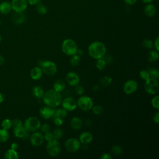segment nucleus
<instances>
[{
    "label": "nucleus",
    "instance_id": "nucleus-41",
    "mask_svg": "<svg viewBox=\"0 0 159 159\" xmlns=\"http://www.w3.org/2000/svg\"><path fill=\"white\" fill-rule=\"evenodd\" d=\"M75 91L77 94L81 96L84 93V88L82 86H81L78 84L75 86Z\"/></svg>",
    "mask_w": 159,
    "mask_h": 159
},
{
    "label": "nucleus",
    "instance_id": "nucleus-27",
    "mask_svg": "<svg viewBox=\"0 0 159 159\" xmlns=\"http://www.w3.org/2000/svg\"><path fill=\"white\" fill-rule=\"evenodd\" d=\"M68 114V111L65 109L63 107L57 109V110H55V112L53 114L54 117H59L61 119H64L66 117Z\"/></svg>",
    "mask_w": 159,
    "mask_h": 159
},
{
    "label": "nucleus",
    "instance_id": "nucleus-56",
    "mask_svg": "<svg viewBox=\"0 0 159 159\" xmlns=\"http://www.w3.org/2000/svg\"><path fill=\"white\" fill-rule=\"evenodd\" d=\"M3 101H4V96L1 93H0V104H1L3 102Z\"/></svg>",
    "mask_w": 159,
    "mask_h": 159
},
{
    "label": "nucleus",
    "instance_id": "nucleus-42",
    "mask_svg": "<svg viewBox=\"0 0 159 159\" xmlns=\"http://www.w3.org/2000/svg\"><path fill=\"white\" fill-rule=\"evenodd\" d=\"M43 137H44V140H45L47 142L50 141V140H51L53 139L52 132H51L50 131H48V132H47L44 133Z\"/></svg>",
    "mask_w": 159,
    "mask_h": 159
},
{
    "label": "nucleus",
    "instance_id": "nucleus-52",
    "mask_svg": "<svg viewBox=\"0 0 159 159\" xmlns=\"http://www.w3.org/2000/svg\"><path fill=\"white\" fill-rule=\"evenodd\" d=\"M19 148V145L17 142H12L11 145V148L16 150Z\"/></svg>",
    "mask_w": 159,
    "mask_h": 159
},
{
    "label": "nucleus",
    "instance_id": "nucleus-51",
    "mask_svg": "<svg viewBox=\"0 0 159 159\" xmlns=\"http://www.w3.org/2000/svg\"><path fill=\"white\" fill-rule=\"evenodd\" d=\"M27 1L30 5H36L40 1V0H27Z\"/></svg>",
    "mask_w": 159,
    "mask_h": 159
},
{
    "label": "nucleus",
    "instance_id": "nucleus-57",
    "mask_svg": "<svg viewBox=\"0 0 159 159\" xmlns=\"http://www.w3.org/2000/svg\"><path fill=\"white\" fill-rule=\"evenodd\" d=\"M142 2H143V3H146V4H148V3H150V2H152L153 0H142Z\"/></svg>",
    "mask_w": 159,
    "mask_h": 159
},
{
    "label": "nucleus",
    "instance_id": "nucleus-36",
    "mask_svg": "<svg viewBox=\"0 0 159 159\" xmlns=\"http://www.w3.org/2000/svg\"><path fill=\"white\" fill-rule=\"evenodd\" d=\"M93 112L96 114V115H100L104 111V108L101 105L98 104V105H95L93 106V107L91 108Z\"/></svg>",
    "mask_w": 159,
    "mask_h": 159
},
{
    "label": "nucleus",
    "instance_id": "nucleus-46",
    "mask_svg": "<svg viewBox=\"0 0 159 159\" xmlns=\"http://www.w3.org/2000/svg\"><path fill=\"white\" fill-rule=\"evenodd\" d=\"M104 59V60L106 61V64L107 65V64H110L112 61V60H113V58H112V57L111 56V55H107V56H106V55L102 57Z\"/></svg>",
    "mask_w": 159,
    "mask_h": 159
},
{
    "label": "nucleus",
    "instance_id": "nucleus-1",
    "mask_svg": "<svg viewBox=\"0 0 159 159\" xmlns=\"http://www.w3.org/2000/svg\"><path fill=\"white\" fill-rule=\"evenodd\" d=\"M42 99L45 105L54 108L61 104L62 97L60 93L51 89L44 93Z\"/></svg>",
    "mask_w": 159,
    "mask_h": 159
},
{
    "label": "nucleus",
    "instance_id": "nucleus-4",
    "mask_svg": "<svg viewBox=\"0 0 159 159\" xmlns=\"http://www.w3.org/2000/svg\"><path fill=\"white\" fill-rule=\"evenodd\" d=\"M39 66L42 70L43 73L48 76H53L57 72V66L56 64L49 60H40L39 62Z\"/></svg>",
    "mask_w": 159,
    "mask_h": 159
},
{
    "label": "nucleus",
    "instance_id": "nucleus-19",
    "mask_svg": "<svg viewBox=\"0 0 159 159\" xmlns=\"http://www.w3.org/2000/svg\"><path fill=\"white\" fill-rule=\"evenodd\" d=\"M25 15L23 12H15L12 16V20L16 24H21L25 21Z\"/></svg>",
    "mask_w": 159,
    "mask_h": 159
},
{
    "label": "nucleus",
    "instance_id": "nucleus-37",
    "mask_svg": "<svg viewBox=\"0 0 159 159\" xmlns=\"http://www.w3.org/2000/svg\"><path fill=\"white\" fill-rule=\"evenodd\" d=\"M111 152L114 155L119 156V155H120L122 153L123 150H122V148L120 146L114 145L111 148Z\"/></svg>",
    "mask_w": 159,
    "mask_h": 159
},
{
    "label": "nucleus",
    "instance_id": "nucleus-14",
    "mask_svg": "<svg viewBox=\"0 0 159 159\" xmlns=\"http://www.w3.org/2000/svg\"><path fill=\"white\" fill-rule=\"evenodd\" d=\"M66 81L70 86H75L79 84L80 78L78 73L75 71H70L68 72L66 76Z\"/></svg>",
    "mask_w": 159,
    "mask_h": 159
},
{
    "label": "nucleus",
    "instance_id": "nucleus-35",
    "mask_svg": "<svg viewBox=\"0 0 159 159\" xmlns=\"http://www.w3.org/2000/svg\"><path fill=\"white\" fill-rule=\"evenodd\" d=\"M1 127L4 129L9 130L12 127V120L9 119H4L1 122Z\"/></svg>",
    "mask_w": 159,
    "mask_h": 159
},
{
    "label": "nucleus",
    "instance_id": "nucleus-20",
    "mask_svg": "<svg viewBox=\"0 0 159 159\" xmlns=\"http://www.w3.org/2000/svg\"><path fill=\"white\" fill-rule=\"evenodd\" d=\"M83 122L81 118L78 117H73L70 120V126L74 130H79L83 126Z\"/></svg>",
    "mask_w": 159,
    "mask_h": 159
},
{
    "label": "nucleus",
    "instance_id": "nucleus-38",
    "mask_svg": "<svg viewBox=\"0 0 159 159\" xmlns=\"http://www.w3.org/2000/svg\"><path fill=\"white\" fill-rule=\"evenodd\" d=\"M143 46L148 49H151L153 47V42L149 39H145L142 42Z\"/></svg>",
    "mask_w": 159,
    "mask_h": 159
},
{
    "label": "nucleus",
    "instance_id": "nucleus-21",
    "mask_svg": "<svg viewBox=\"0 0 159 159\" xmlns=\"http://www.w3.org/2000/svg\"><path fill=\"white\" fill-rule=\"evenodd\" d=\"M144 14L147 16V17H153L155 15L157 12V9L156 7L154 5L148 3L144 8Z\"/></svg>",
    "mask_w": 159,
    "mask_h": 159
},
{
    "label": "nucleus",
    "instance_id": "nucleus-23",
    "mask_svg": "<svg viewBox=\"0 0 159 159\" xmlns=\"http://www.w3.org/2000/svg\"><path fill=\"white\" fill-rule=\"evenodd\" d=\"M44 93L43 89L40 86H35L32 88V94L37 99L42 98Z\"/></svg>",
    "mask_w": 159,
    "mask_h": 159
},
{
    "label": "nucleus",
    "instance_id": "nucleus-47",
    "mask_svg": "<svg viewBox=\"0 0 159 159\" xmlns=\"http://www.w3.org/2000/svg\"><path fill=\"white\" fill-rule=\"evenodd\" d=\"M153 46L156 50H157V51L159 50V37H156L155 41H154V43H153Z\"/></svg>",
    "mask_w": 159,
    "mask_h": 159
},
{
    "label": "nucleus",
    "instance_id": "nucleus-39",
    "mask_svg": "<svg viewBox=\"0 0 159 159\" xmlns=\"http://www.w3.org/2000/svg\"><path fill=\"white\" fill-rule=\"evenodd\" d=\"M151 104L153 107H154L156 109H158L159 108V96L156 95L155 96L151 101Z\"/></svg>",
    "mask_w": 159,
    "mask_h": 159
},
{
    "label": "nucleus",
    "instance_id": "nucleus-34",
    "mask_svg": "<svg viewBox=\"0 0 159 159\" xmlns=\"http://www.w3.org/2000/svg\"><path fill=\"white\" fill-rule=\"evenodd\" d=\"M52 134H53V139H55L56 140H59L60 139H61L63 137V132L61 129L56 128L52 132Z\"/></svg>",
    "mask_w": 159,
    "mask_h": 159
},
{
    "label": "nucleus",
    "instance_id": "nucleus-2",
    "mask_svg": "<svg viewBox=\"0 0 159 159\" xmlns=\"http://www.w3.org/2000/svg\"><path fill=\"white\" fill-rule=\"evenodd\" d=\"M89 55L95 59L102 58L106 53V47L105 44L99 41H95L92 42L88 47Z\"/></svg>",
    "mask_w": 159,
    "mask_h": 159
},
{
    "label": "nucleus",
    "instance_id": "nucleus-54",
    "mask_svg": "<svg viewBox=\"0 0 159 159\" xmlns=\"http://www.w3.org/2000/svg\"><path fill=\"white\" fill-rule=\"evenodd\" d=\"M99 89V86L98 84H95L93 87V91H97Z\"/></svg>",
    "mask_w": 159,
    "mask_h": 159
},
{
    "label": "nucleus",
    "instance_id": "nucleus-48",
    "mask_svg": "<svg viewBox=\"0 0 159 159\" xmlns=\"http://www.w3.org/2000/svg\"><path fill=\"white\" fill-rule=\"evenodd\" d=\"M101 159H112V157L111 155V154L108 153H104L101 156Z\"/></svg>",
    "mask_w": 159,
    "mask_h": 159
},
{
    "label": "nucleus",
    "instance_id": "nucleus-32",
    "mask_svg": "<svg viewBox=\"0 0 159 159\" xmlns=\"http://www.w3.org/2000/svg\"><path fill=\"white\" fill-rule=\"evenodd\" d=\"M112 81V79L111 76H104L101 78V79L100 80V83L102 86H103L104 87H107V86H109L111 84Z\"/></svg>",
    "mask_w": 159,
    "mask_h": 159
},
{
    "label": "nucleus",
    "instance_id": "nucleus-8",
    "mask_svg": "<svg viewBox=\"0 0 159 159\" xmlns=\"http://www.w3.org/2000/svg\"><path fill=\"white\" fill-rule=\"evenodd\" d=\"M159 88V84L157 80L149 78L144 84L145 91L149 94H155Z\"/></svg>",
    "mask_w": 159,
    "mask_h": 159
},
{
    "label": "nucleus",
    "instance_id": "nucleus-18",
    "mask_svg": "<svg viewBox=\"0 0 159 159\" xmlns=\"http://www.w3.org/2000/svg\"><path fill=\"white\" fill-rule=\"evenodd\" d=\"M43 75V72L40 67L35 66L30 71V78L34 80H40Z\"/></svg>",
    "mask_w": 159,
    "mask_h": 159
},
{
    "label": "nucleus",
    "instance_id": "nucleus-12",
    "mask_svg": "<svg viewBox=\"0 0 159 159\" xmlns=\"http://www.w3.org/2000/svg\"><path fill=\"white\" fill-rule=\"evenodd\" d=\"M11 3L12 9L14 12H24L27 7V0H12Z\"/></svg>",
    "mask_w": 159,
    "mask_h": 159
},
{
    "label": "nucleus",
    "instance_id": "nucleus-40",
    "mask_svg": "<svg viewBox=\"0 0 159 159\" xmlns=\"http://www.w3.org/2000/svg\"><path fill=\"white\" fill-rule=\"evenodd\" d=\"M139 76L140 77L141 79H142L143 80H144L145 81H147V80H148L150 78L149 77V74L147 70H142L140 71L139 73Z\"/></svg>",
    "mask_w": 159,
    "mask_h": 159
},
{
    "label": "nucleus",
    "instance_id": "nucleus-6",
    "mask_svg": "<svg viewBox=\"0 0 159 159\" xmlns=\"http://www.w3.org/2000/svg\"><path fill=\"white\" fill-rule=\"evenodd\" d=\"M23 125L27 132H34L40 127L41 123L37 117L31 116L25 119Z\"/></svg>",
    "mask_w": 159,
    "mask_h": 159
},
{
    "label": "nucleus",
    "instance_id": "nucleus-25",
    "mask_svg": "<svg viewBox=\"0 0 159 159\" xmlns=\"http://www.w3.org/2000/svg\"><path fill=\"white\" fill-rule=\"evenodd\" d=\"M158 51L156 50H150L147 55V58L148 61L150 62H155L158 59Z\"/></svg>",
    "mask_w": 159,
    "mask_h": 159
},
{
    "label": "nucleus",
    "instance_id": "nucleus-30",
    "mask_svg": "<svg viewBox=\"0 0 159 159\" xmlns=\"http://www.w3.org/2000/svg\"><path fill=\"white\" fill-rule=\"evenodd\" d=\"M36 11L39 14L43 15L47 13V7L44 4H43L42 2H40V1L39 2H38L37 4Z\"/></svg>",
    "mask_w": 159,
    "mask_h": 159
},
{
    "label": "nucleus",
    "instance_id": "nucleus-58",
    "mask_svg": "<svg viewBox=\"0 0 159 159\" xmlns=\"http://www.w3.org/2000/svg\"><path fill=\"white\" fill-rule=\"evenodd\" d=\"M1 40H2V36H1V35L0 34V43H1Z\"/></svg>",
    "mask_w": 159,
    "mask_h": 159
},
{
    "label": "nucleus",
    "instance_id": "nucleus-3",
    "mask_svg": "<svg viewBox=\"0 0 159 159\" xmlns=\"http://www.w3.org/2000/svg\"><path fill=\"white\" fill-rule=\"evenodd\" d=\"M78 48V47L76 43L71 39L64 40L61 43V50L68 56H72L76 54Z\"/></svg>",
    "mask_w": 159,
    "mask_h": 159
},
{
    "label": "nucleus",
    "instance_id": "nucleus-53",
    "mask_svg": "<svg viewBox=\"0 0 159 159\" xmlns=\"http://www.w3.org/2000/svg\"><path fill=\"white\" fill-rule=\"evenodd\" d=\"M83 53H84V52H83V50L82 49H81V48H78L77 49V51L76 52V54L77 55L81 57V56H82L83 55Z\"/></svg>",
    "mask_w": 159,
    "mask_h": 159
},
{
    "label": "nucleus",
    "instance_id": "nucleus-13",
    "mask_svg": "<svg viewBox=\"0 0 159 159\" xmlns=\"http://www.w3.org/2000/svg\"><path fill=\"white\" fill-rule=\"evenodd\" d=\"M30 141L33 146L39 147L42 145L44 142L43 135L39 132H34L30 137Z\"/></svg>",
    "mask_w": 159,
    "mask_h": 159
},
{
    "label": "nucleus",
    "instance_id": "nucleus-26",
    "mask_svg": "<svg viewBox=\"0 0 159 159\" xmlns=\"http://www.w3.org/2000/svg\"><path fill=\"white\" fill-rule=\"evenodd\" d=\"M4 158L6 159H18L19 155L16 150L10 148L4 154Z\"/></svg>",
    "mask_w": 159,
    "mask_h": 159
},
{
    "label": "nucleus",
    "instance_id": "nucleus-15",
    "mask_svg": "<svg viewBox=\"0 0 159 159\" xmlns=\"http://www.w3.org/2000/svg\"><path fill=\"white\" fill-rule=\"evenodd\" d=\"M54 112H55V109L53 107L47 105L41 107L39 111V113L40 116L43 118L46 119L52 117L53 116Z\"/></svg>",
    "mask_w": 159,
    "mask_h": 159
},
{
    "label": "nucleus",
    "instance_id": "nucleus-50",
    "mask_svg": "<svg viewBox=\"0 0 159 159\" xmlns=\"http://www.w3.org/2000/svg\"><path fill=\"white\" fill-rule=\"evenodd\" d=\"M124 1L127 5H133L136 2L137 0H124Z\"/></svg>",
    "mask_w": 159,
    "mask_h": 159
},
{
    "label": "nucleus",
    "instance_id": "nucleus-11",
    "mask_svg": "<svg viewBox=\"0 0 159 159\" xmlns=\"http://www.w3.org/2000/svg\"><path fill=\"white\" fill-rule=\"evenodd\" d=\"M138 88V83L134 80L126 81L123 86V91L126 94H131L135 92Z\"/></svg>",
    "mask_w": 159,
    "mask_h": 159
},
{
    "label": "nucleus",
    "instance_id": "nucleus-31",
    "mask_svg": "<svg viewBox=\"0 0 159 159\" xmlns=\"http://www.w3.org/2000/svg\"><path fill=\"white\" fill-rule=\"evenodd\" d=\"M107 64L106 61L103 58H101L99 59L96 60V67L99 70H103L106 68Z\"/></svg>",
    "mask_w": 159,
    "mask_h": 159
},
{
    "label": "nucleus",
    "instance_id": "nucleus-10",
    "mask_svg": "<svg viewBox=\"0 0 159 159\" xmlns=\"http://www.w3.org/2000/svg\"><path fill=\"white\" fill-rule=\"evenodd\" d=\"M62 107L67 111H73L77 107V102L73 97H66L61 101Z\"/></svg>",
    "mask_w": 159,
    "mask_h": 159
},
{
    "label": "nucleus",
    "instance_id": "nucleus-28",
    "mask_svg": "<svg viewBox=\"0 0 159 159\" xmlns=\"http://www.w3.org/2000/svg\"><path fill=\"white\" fill-rule=\"evenodd\" d=\"M148 72L149 74L150 78L157 80L159 77V71L157 68H149L148 69Z\"/></svg>",
    "mask_w": 159,
    "mask_h": 159
},
{
    "label": "nucleus",
    "instance_id": "nucleus-17",
    "mask_svg": "<svg viewBox=\"0 0 159 159\" xmlns=\"http://www.w3.org/2000/svg\"><path fill=\"white\" fill-rule=\"evenodd\" d=\"M93 139L92 134L89 132H83L79 136V141L80 143L83 145H87L90 143Z\"/></svg>",
    "mask_w": 159,
    "mask_h": 159
},
{
    "label": "nucleus",
    "instance_id": "nucleus-22",
    "mask_svg": "<svg viewBox=\"0 0 159 159\" xmlns=\"http://www.w3.org/2000/svg\"><path fill=\"white\" fill-rule=\"evenodd\" d=\"M12 10L11 3L9 1H3L0 3V12L3 14L9 13Z\"/></svg>",
    "mask_w": 159,
    "mask_h": 159
},
{
    "label": "nucleus",
    "instance_id": "nucleus-49",
    "mask_svg": "<svg viewBox=\"0 0 159 159\" xmlns=\"http://www.w3.org/2000/svg\"><path fill=\"white\" fill-rule=\"evenodd\" d=\"M153 121L156 123V124H158L159 122V112H157L153 117Z\"/></svg>",
    "mask_w": 159,
    "mask_h": 159
},
{
    "label": "nucleus",
    "instance_id": "nucleus-55",
    "mask_svg": "<svg viewBox=\"0 0 159 159\" xmlns=\"http://www.w3.org/2000/svg\"><path fill=\"white\" fill-rule=\"evenodd\" d=\"M4 57L0 55V66L4 64Z\"/></svg>",
    "mask_w": 159,
    "mask_h": 159
},
{
    "label": "nucleus",
    "instance_id": "nucleus-33",
    "mask_svg": "<svg viewBox=\"0 0 159 159\" xmlns=\"http://www.w3.org/2000/svg\"><path fill=\"white\" fill-rule=\"evenodd\" d=\"M71 58L70 60V63L72 66H76L80 63V57L75 54L71 56Z\"/></svg>",
    "mask_w": 159,
    "mask_h": 159
},
{
    "label": "nucleus",
    "instance_id": "nucleus-5",
    "mask_svg": "<svg viewBox=\"0 0 159 159\" xmlns=\"http://www.w3.org/2000/svg\"><path fill=\"white\" fill-rule=\"evenodd\" d=\"M47 152L52 157H55L58 156L61 152V145L58 140L53 139L52 140L48 141L46 146Z\"/></svg>",
    "mask_w": 159,
    "mask_h": 159
},
{
    "label": "nucleus",
    "instance_id": "nucleus-45",
    "mask_svg": "<svg viewBox=\"0 0 159 159\" xmlns=\"http://www.w3.org/2000/svg\"><path fill=\"white\" fill-rule=\"evenodd\" d=\"M54 123L57 126H61L63 123V119L54 117Z\"/></svg>",
    "mask_w": 159,
    "mask_h": 159
},
{
    "label": "nucleus",
    "instance_id": "nucleus-9",
    "mask_svg": "<svg viewBox=\"0 0 159 159\" xmlns=\"http://www.w3.org/2000/svg\"><path fill=\"white\" fill-rule=\"evenodd\" d=\"M64 145L65 149L68 152L73 153L77 152L80 149V142L78 139L71 137L66 140Z\"/></svg>",
    "mask_w": 159,
    "mask_h": 159
},
{
    "label": "nucleus",
    "instance_id": "nucleus-44",
    "mask_svg": "<svg viewBox=\"0 0 159 159\" xmlns=\"http://www.w3.org/2000/svg\"><path fill=\"white\" fill-rule=\"evenodd\" d=\"M12 127H13L23 125L22 121L20 119H15L13 120H12Z\"/></svg>",
    "mask_w": 159,
    "mask_h": 159
},
{
    "label": "nucleus",
    "instance_id": "nucleus-29",
    "mask_svg": "<svg viewBox=\"0 0 159 159\" xmlns=\"http://www.w3.org/2000/svg\"><path fill=\"white\" fill-rule=\"evenodd\" d=\"M9 137V134L7 130L1 129H0V142H5L7 141Z\"/></svg>",
    "mask_w": 159,
    "mask_h": 159
},
{
    "label": "nucleus",
    "instance_id": "nucleus-43",
    "mask_svg": "<svg viewBox=\"0 0 159 159\" xmlns=\"http://www.w3.org/2000/svg\"><path fill=\"white\" fill-rule=\"evenodd\" d=\"M40 129H41V131L42 132H43V134L47 132H48L50 131V125L47 124H43L41 127H40Z\"/></svg>",
    "mask_w": 159,
    "mask_h": 159
},
{
    "label": "nucleus",
    "instance_id": "nucleus-16",
    "mask_svg": "<svg viewBox=\"0 0 159 159\" xmlns=\"http://www.w3.org/2000/svg\"><path fill=\"white\" fill-rule=\"evenodd\" d=\"M28 132L23 125L15 127L13 129L14 135L17 138H27L28 137Z\"/></svg>",
    "mask_w": 159,
    "mask_h": 159
},
{
    "label": "nucleus",
    "instance_id": "nucleus-7",
    "mask_svg": "<svg viewBox=\"0 0 159 159\" xmlns=\"http://www.w3.org/2000/svg\"><path fill=\"white\" fill-rule=\"evenodd\" d=\"M77 102V107L83 111H88L91 109L93 106V101L91 98L88 96H80Z\"/></svg>",
    "mask_w": 159,
    "mask_h": 159
},
{
    "label": "nucleus",
    "instance_id": "nucleus-24",
    "mask_svg": "<svg viewBox=\"0 0 159 159\" xmlns=\"http://www.w3.org/2000/svg\"><path fill=\"white\" fill-rule=\"evenodd\" d=\"M53 89L60 93L63 91L65 88V83L61 80H57L53 83Z\"/></svg>",
    "mask_w": 159,
    "mask_h": 159
},
{
    "label": "nucleus",
    "instance_id": "nucleus-59",
    "mask_svg": "<svg viewBox=\"0 0 159 159\" xmlns=\"http://www.w3.org/2000/svg\"><path fill=\"white\" fill-rule=\"evenodd\" d=\"M0 25H1V19H0Z\"/></svg>",
    "mask_w": 159,
    "mask_h": 159
}]
</instances>
